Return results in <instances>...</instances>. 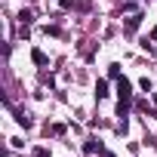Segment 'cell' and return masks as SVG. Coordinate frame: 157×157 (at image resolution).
I'll list each match as a JSON object with an SVG mask.
<instances>
[{"label":"cell","mask_w":157,"mask_h":157,"mask_svg":"<svg viewBox=\"0 0 157 157\" xmlns=\"http://www.w3.org/2000/svg\"><path fill=\"white\" fill-rule=\"evenodd\" d=\"M96 96H99V99H105V96H108V83H105V80H99V86H96Z\"/></svg>","instance_id":"1"},{"label":"cell","mask_w":157,"mask_h":157,"mask_svg":"<svg viewBox=\"0 0 157 157\" xmlns=\"http://www.w3.org/2000/svg\"><path fill=\"white\" fill-rule=\"evenodd\" d=\"M139 22H142V16H132V19L126 22V31H136V28H139Z\"/></svg>","instance_id":"2"},{"label":"cell","mask_w":157,"mask_h":157,"mask_svg":"<svg viewBox=\"0 0 157 157\" xmlns=\"http://www.w3.org/2000/svg\"><path fill=\"white\" fill-rule=\"evenodd\" d=\"M31 56H34V62H37V65H46V56H43V52H40V49H34V52H31Z\"/></svg>","instance_id":"3"},{"label":"cell","mask_w":157,"mask_h":157,"mask_svg":"<svg viewBox=\"0 0 157 157\" xmlns=\"http://www.w3.org/2000/svg\"><path fill=\"white\" fill-rule=\"evenodd\" d=\"M34 157H49V151H46V148H37V151H34Z\"/></svg>","instance_id":"4"},{"label":"cell","mask_w":157,"mask_h":157,"mask_svg":"<svg viewBox=\"0 0 157 157\" xmlns=\"http://www.w3.org/2000/svg\"><path fill=\"white\" fill-rule=\"evenodd\" d=\"M105 157H114V154H111V151H105Z\"/></svg>","instance_id":"5"}]
</instances>
